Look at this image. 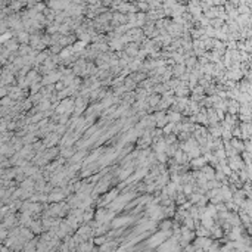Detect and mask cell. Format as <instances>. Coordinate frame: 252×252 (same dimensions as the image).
<instances>
[{
    "label": "cell",
    "mask_w": 252,
    "mask_h": 252,
    "mask_svg": "<svg viewBox=\"0 0 252 252\" xmlns=\"http://www.w3.org/2000/svg\"><path fill=\"white\" fill-rule=\"evenodd\" d=\"M94 243H96V245H105L106 243V237H97V239H94Z\"/></svg>",
    "instance_id": "cell-13"
},
{
    "label": "cell",
    "mask_w": 252,
    "mask_h": 252,
    "mask_svg": "<svg viewBox=\"0 0 252 252\" xmlns=\"http://www.w3.org/2000/svg\"><path fill=\"white\" fill-rule=\"evenodd\" d=\"M84 153H86L84 151H81V152H78L77 155H74V156H72V158H71V161H72V162H75V161H78V159H80V158H81V156H84Z\"/></svg>",
    "instance_id": "cell-11"
},
{
    "label": "cell",
    "mask_w": 252,
    "mask_h": 252,
    "mask_svg": "<svg viewBox=\"0 0 252 252\" xmlns=\"http://www.w3.org/2000/svg\"><path fill=\"white\" fill-rule=\"evenodd\" d=\"M84 46H86L84 41H78L74 44V50H81V49H84Z\"/></svg>",
    "instance_id": "cell-10"
},
{
    "label": "cell",
    "mask_w": 252,
    "mask_h": 252,
    "mask_svg": "<svg viewBox=\"0 0 252 252\" xmlns=\"http://www.w3.org/2000/svg\"><path fill=\"white\" fill-rule=\"evenodd\" d=\"M159 100H161V96H151L149 99H147V102H149L151 106H156L159 103Z\"/></svg>",
    "instance_id": "cell-6"
},
{
    "label": "cell",
    "mask_w": 252,
    "mask_h": 252,
    "mask_svg": "<svg viewBox=\"0 0 252 252\" xmlns=\"http://www.w3.org/2000/svg\"><path fill=\"white\" fill-rule=\"evenodd\" d=\"M170 227H171V221H168V220H167V221H162V225H161V229H162V231H165V229H167V230H168Z\"/></svg>",
    "instance_id": "cell-12"
},
{
    "label": "cell",
    "mask_w": 252,
    "mask_h": 252,
    "mask_svg": "<svg viewBox=\"0 0 252 252\" xmlns=\"http://www.w3.org/2000/svg\"><path fill=\"white\" fill-rule=\"evenodd\" d=\"M155 156L158 158V161L161 164H164L165 161H167V155H165V152H161V153H155Z\"/></svg>",
    "instance_id": "cell-7"
},
{
    "label": "cell",
    "mask_w": 252,
    "mask_h": 252,
    "mask_svg": "<svg viewBox=\"0 0 252 252\" xmlns=\"http://www.w3.org/2000/svg\"><path fill=\"white\" fill-rule=\"evenodd\" d=\"M130 174H131V170H124V171L119 174V180H125Z\"/></svg>",
    "instance_id": "cell-9"
},
{
    "label": "cell",
    "mask_w": 252,
    "mask_h": 252,
    "mask_svg": "<svg viewBox=\"0 0 252 252\" xmlns=\"http://www.w3.org/2000/svg\"><path fill=\"white\" fill-rule=\"evenodd\" d=\"M181 117H183V115H181L180 112H170L167 118H168L170 123H172V124H177V123H180V121H181Z\"/></svg>",
    "instance_id": "cell-2"
},
{
    "label": "cell",
    "mask_w": 252,
    "mask_h": 252,
    "mask_svg": "<svg viewBox=\"0 0 252 252\" xmlns=\"http://www.w3.org/2000/svg\"><path fill=\"white\" fill-rule=\"evenodd\" d=\"M139 43H130V44H127L125 47H124V53L127 55V56H130V58H134V56H137L139 55Z\"/></svg>",
    "instance_id": "cell-1"
},
{
    "label": "cell",
    "mask_w": 252,
    "mask_h": 252,
    "mask_svg": "<svg viewBox=\"0 0 252 252\" xmlns=\"http://www.w3.org/2000/svg\"><path fill=\"white\" fill-rule=\"evenodd\" d=\"M64 192H59L58 193V190H55L53 193H50V196H49V201H52V202H59V201H62L64 199Z\"/></svg>",
    "instance_id": "cell-3"
},
{
    "label": "cell",
    "mask_w": 252,
    "mask_h": 252,
    "mask_svg": "<svg viewBox=\"0 0 252 252\" xmlns=\"http://www.w3.org/2000/svg\"><path fill=\"white\" fill-rule=\"evenodd\" d=\"M195 252H204V249H196Z\"/></svg>",
    "instance_id": "cell-14"
},
{
    "label": "cell",
    "mask_w": 252,
    "mask_h": 252,
    "mask_svg": "<svg viewBox=\"0 0 252 252\" xmlns=\"http://www.w3.org/2000/svg\"><path fill=\"white\" fill-rule=\"evenodd\" d=\"M124 81H125V83H124V87H125L127 90H133V89L136 87V81L133 80L131 77L127 78V80H124Z\"/></svg>",
    "instance_id": "cell-5"
},
{
    "label": "cell",
    "mask_w": 252,
    "mask_h": 252,
    "mask_svg": "<svg viewBox=\"0 0 252 252\" xmlns=\"http://www.w3.org/2000/svg\"><path fill=\"white\" fill-rule=\"evenodd\" d=\"M176 202H177V205H184L186 204V195L184 193H180Z\"/></svg>",
    "instance_id": "cell-8"
},
{
    "label": "cell",
    "mask_w": 252,
    "mask_h": 252,
    "mask_svg": "<svg viewBox=\"0 0 252 252\" xmlns=\"http://www.w3.org/2000/svg\"><path fill=\"white\" fill-rule=\"evenodd\" d=\"M184 71H187V68H186V65H176L174 66V69H172V74L174 75H177L178 78L184 74Z\"/></svg>",
    "instance_id": "cell-4"
}]
</instances>
